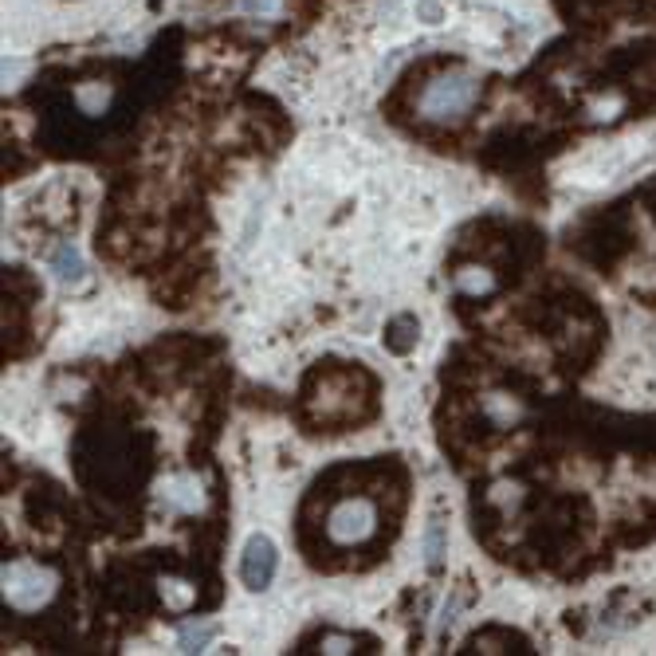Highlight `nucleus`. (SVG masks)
<instances>
[{
  "label": "nucleus",
  "instance_id": "f03ea898",
  "mask_svg": "<svg viewBox=\"0 0 656 656\" xmlns=\"http://www.w3.org/2000/svg\"><path fill=\"white\" fill-rule=\"evenodd\" d=\"M0 586H4V606L13 613H36L56 598L59 578L56 570L31 562V558H13L0 570Z\"/></svg>",
  "mask_w": 656,
  "mask_h": 656
},
{
  "label": "nucleus",
  "instance_id": "423d86ee",
  "mask_svg": "<svg viewBox=\"0 0 656 656\" xmlns=\"http://www.w3.org/2000/svg\"><path fill=\"white\" fill-rule=\"evenodd\" d=\"M161 496H166V503L169 508H177V511H197L201 508V488H197V480H189V476L169 480Z\"/></svg>",
  "mask_w": 656,
  "mask_h": 656
},
{
  "label": "nucleus",
  "instance_id": "7ed1b4c3",
  "mask_svg": "<svg viewBox=\"0 0 656 656\" xmlns=\"http://www.w3.org/2000/svg\"><path fill=\"white\" fill-rule=\"evenodd\" d=\"M378 535V508L365 496H346L327 511V539L335 546H362Z\"/></svg>",
  "mask_w": 656,
  "mask_h": 656
},
{
  "label": "nucleus",
  "instance_id": "39448f33",
  "mask_svg": "<svg viewBox=\"0 0 656 656\" xmlns=\"http://www.w3.org/2000/svg\"><path fill=\"white\" fill-rule=\"evenodd\" d=\"M51 272L63 287H83V279H87V264H83V256L75 244H59L56 252H51Z\"/></svg>",
  "mask_w": 656,
  "mask_h": 656
},
{
  "label": "nucleus",
  "instance_id": "ddd939ff",
  "mask_svg": "<svg viewBox=\"0 0 656 656\" xmlns=\"http://www.w3.org/2000/svg\"><path fill=\"white\" fill-rule=\"evenodd\" d=\"M244 8H248V13H272L275 0H244Z\"/></svg>",
  "mask_w": 656,
  "mask_h": 656
},
{
  "label": "nucleus",
  "instance_id": "0eeeda50",
  "mask_svg": "<svg viewBox=\"0 0 656 656\" xmlns=\"http://www.w3.org/2000/svg\"><path fill=\"white\" fill-rule=\"evenodd\" d=\"M217 625L212 621H185V625L177 629V649L181 652H201L204 644H209L212 637H217Z\"/></svg>",
  "mask_w": 656,
  "mask_h": 656
},
{
  "label": "nucleus",
  "instance_id": "9b49d317",
  "mask_svg": "<svg viewBox=\"0 0 656 656\" xmlns=\"http://www.w3.org/2000/svg\"><path fill=\"white\" fill-rule=\"evenodd\" d=\"M440 551H445V543H440V523H428V535H425V562H428V570L440 566Z\"/></svg>",
  "mask_w": 656,
  "mask_h": 656
},
{
  "label": "nucleus",
  "instance_id": "9d476101",
  "mask_svg": "<svg viewBox=\"0 0 656 656\" xmlns=\"http://www.w3.org/2000/svg\"><path fill=\"white\" fill-rule=\"evenodd\" d=\"M358 641L346 637V633H322L319 637V649L315 652H327V656H342V652H354Z\"/></svg>",
  "mask_w": 656,
  "mask_h": 656
},
{
  "label": "nucleus",
  "instance_id": "f257e3e1",
  "mask_svg": "<svg viewBox=\"0 0 656 656\" xmlns=\"http://www.w3.org/2000/svg\"><path fill=\"white\" fill-rule=\"evenodd\" d=\"M480 99V75H472L464 67H453L433 79L417 94V114L433 126H456Z\"/></svg>",
  "mask_w": 656,
  "mask_h": 656
},
{
  "label": "nucleus",
  "instance_id": "20e7f679",
  "mask_svg": "<svg viewBox=\"0 0 656 656\" xmlns=\"http://www.w3.org/2000/svg\"><path fill=\"white\" fill-rule=\"evenodd\" d=\"M275 570H279V551L267 535H252L244 543V554H240V582L252 589V594H264L267 586L275 582Z\"/></svg>",
  "mask_w": 656,
  "mask_h": 656
},
{
  "label": "nucleus",
  "instance_id": "6e6552de",
  "mask_svg": "<svg viewBox=\"0 0 656 656\" xmlns=\"http://www.w3.org/2000/svg\"><path fill=\"white\" fill-rule=\"evenodd\" d=\"M417 319L413 315H401V319H393L390 327H385V346H390L393 354H409L413 350V342H417Z\"/></svg>",
  "mask_w": 656,
  "mask_h": 656
},
{
  "label": "nucleus",
  "instance_id": "1a4fd4ad",
  "mask_svg": "<svg viewBox=\"0 0 656 656\" xmlns=\"http://www.w3.org/2000/svg\"><path fill=\"white\" fill-rule=\"evenodd\" d=\"M456 287L464 295H488L496 287V279H491V272H483V267H464V272H456Z\"/></svg>",
  "mask_w": 656,
  "mask_h": 656
},
{
  "label": "nucleus",
  "instance_id": "f8f14e48",
  "mask_svg": "<svg viewBox=\"0 0 656 656\" xmlns=\"http://www.w3.org/2000/svg\"><path fill=\"white\" fill-rule=\"evenodd\" d=\"M417 13L425 16V24H440V16H445L436 0H417Z\"/></svg>",
  "mask_w": 656,
  "mask_h": 656
}]
</instances>
